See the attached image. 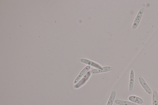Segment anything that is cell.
I'll return each mask as SVG.
<instances>
[{"mask_svg": "<svg viewBox=\"0 0 158 105\" xmlns=\"http://www.w3.org/2000/svg\"><path fill=\"white\" fill-rule=\"evenodd\" d=\"M128 99L130 101L138 104H142L144 103V101L140 97L132 95L128 97Z\"/></svg>", "mask_w": 158, "mask_h": 105, "instance_id": "ba28073f", "label": "cell"}, {"mask_svg": "<svg viewBox=\"0 0 158 105\" xmlns=\"http://www.w3.org/2000/svg\"><path fill=\"white\" fill-rule=\"evenodd\" d=\"M144 8L142 7L139 10L137 16L133 22L132 28L133 30L136 29L138 27L144 13Z\"/></svg>", "mask_w": 158, "mask_h": 105, "instance_id": "7a4b0ae2", "label": "cell"}, {"mask_svg": "<svg viewBox=\"0 0 158 105\" xmlns=\"http://www.w3.org/2000/svg\"><path fill=\"white\" fill-rule=\"evenodd\" d=\"M138 80L146 92L148 94L151 95L152 93L151 90L147 84L144 79L142 77L139 76Z\"/></svg>", "mask_w": 158, "mask_h": 105, "instance_id": "5b68a950", "label": "cell"}, {"mask_svg": "<svg viewBox=\"0 0 158 105\" xmlns=\"http://www.w3.org/2000/svg\"><path fill=\"white\" fill-rule=\"evenodd\" d=\"M135 75L134 72L133 70L130 71L129 81V91L131 92L133 88L134 82Z\"/></svg>", "mask_w": 158, "mask_h": 105, "instance_id": "52a82bcc", "label": "cell"}, {"mask_svg": "<svg viewBox=\"0 0 158 105\" xmlns=\"http://www.w3.org/2000/svg\"><path fill=\"white\" fill-rule=\"evenodd\" d=\"M79 61L82 63L87 65H88L92 66L96 68H99L102 67L99 64L95 62L90 61V60L85 59L81 58L79 60Z\"/></svg>", "mask_w": 158, "mask_h": 105, "instance_id": "3957f363", "label": "cell"}, {"mask_svg": "<svg viewBox=\"0 0 158 105\" xmlns=\"http://www.w3.org/2000/svg\"><path fill=\"white\" fill-rule=\"evenodd\" d=\"M152 105H158V95L157 92L154 90L153 93Z\"/></svg>", "mask_w": 158, "mask_h": 105, "instance_id": "8fae6325", "label": "cell"}, {"mask_svg": "<svg viewBox=\"0 0 158 105\" xmlns=\"http://www.w3.org/2000/svg\"><path fill=\"white\" fill-rule=\"evenodd\" d=\"M91 74L90 71L87 72L85 75L78 82V83L74 85V88L75 89H79L84 85L91 77Z\"/></svg>", "mask_w": 158, "mask_h": 105, "instance_id": "6da1fadb", "label": "cell"}, {"mask_svg": "<svg viewBox=\"0 0 158 105\" xmlns=\"http://www.w3.org/2000/svg\"><path fill=\"white\" fill-rule=\"evenodd\" d=\"M91 66L89 65L85 67L84 69L81 71L76 78L75 79L74 82V84H76L78 83V82L83 77L87 72H88L90 69H91Z\"/></svg>", "mask_w": 158, "mask_h": 105, "instance_id": "277c9868", "label": "cell"}, {"mask_svg": "<svg viewBox=\"0 0 158 105\" xmlns=\"http://www.w3.org/2000/svg\"><path fill=\"white\" fill-rule=\"evenodd\" d=\"M113 70V68L110 66H105L99 68L94 69L91 71V73L95 74L110 71Z\"/></svg>", "mask_w": 158, "mask_h": 105, "instance_id": "8992f818", "label": "cell"}, {"mask_svg": "<svg viewBox=\"0 0 158 105\" xmlns=\"http://www.w3.org/2000/svg\"><path fill=\"white\" fill-rule=\"evenodd\" d=\"M114 102L119 105H138V104L133 102L117 99L114 101Z\"/></svg>", "mask_w": 158, "mask_h": 105, "instance_id": "9c48e42d", "label": "cell"}, {"mask_svg": "<svg viewBox=\"0 0 158 105\" xmlns=\"http://www.w3.org/2000/svg\"><path fill=\"white\" fill-rule=\"evenodd\" d=\"M116 94L115 91H114L111 92L107 105H113L115 101Z\"/></svg>", "mask_w": 158, "mask_h": 105, "instance_id": "30bf717a", "label": "cell"}]
</instances>
